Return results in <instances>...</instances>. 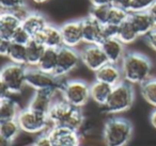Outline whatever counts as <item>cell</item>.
Here are the masks:
<instances>
[{
	"label": "cell",
	"mask_w": 156,
	"mask_h": 146,
	"mask_svg": "<svg viewBox=\"0 0 156 146\" xmlns=\"http://www.w3.org/2000/svg\"><path fill=\"white\" fill-rule=\"evenodd\" d=\"M123 80L130 84H142L151 79L152 63L147 57L138 52H128L121 62Z\"/></svg>",
	"instance_id": "6da1fadb"
},
{
	"label": "cell",
	"mask_w": 156,
	"mask_h": 146,
	"mask_svg": "<svg viewBox=\"0 0 156 146\" xmlns=\"http://www.w3.org/2000/svg\"><path fill=\"white\" fill-rule=\"evenodd\" d=\"M48 120L51 126L66 127L78 131L83 126L85 117L80 108L74 107L62 99L61 101L54 103L48 113Z\"/></svg>",
	"instance_id": "7a4b0ae2"
},
{
	"label": "cell",
	"mask_w": 156,
	"mask_h": 146,
	"mask_svg": "<svg viewBox=\"0 0 156 146\" xmlns=\"http://www.w3.org/2000/svg\"><path fill=\"white\" fill-rule=\"evenodd\" d=\"M133 134V126L125 118L115 117L106 122L103 139L106 146H126Z\"/></svg>",
	"instance_id": "3957f363"
},
{
	"label": "cell",
	"mask_w": 156,
	"mask_h": 146,
	"mask_svg": "<svg viewBox=\"0 0 156 146\" xmlns=\"http://www.w3.org/2000/svg\"><path fill=\"white\" fill-rule=\"evenodd\" d=\"M135 100V91L133 85L126 81H122L113 86L112 92L107 100L104 109L110 114L125 112L132 108Z\"/></svg>",
	"instance_id": "277c9868"
},
{
	"label": "cell",
	"mask_w": 156,
	"mask_h": 146,
	"mask_svg": "<svg viewBox=\"0 0 156 146\" xmlns=\"http://www.w3.org/2000/svg\"><path fill=\"white\" fill-rule=\"evenodd\" d=\"M27 85L35 91H50L58 92L62 90L63 83L60 82V78L54 74L45 73L37 67H29L27 68L26 76Z\"/></svg>",
	"instance_id": "5b68a950"
},
{
	"label": "cell",
	"mask_w": 156,
	"mask_h": 146,
	"mask_svg": "<svg viewBox=\"0 0 156 146\" xmlns=\"http://www.w3.org/2000/svg\"><path fill=\"white\" fill-rule=\"evenodd\" d=\"M27 68L24 65L9 63L1 69L0 82L9 89L11 94H20L27 85Z\"/></svg>",
	"instance_id": "8992f818"
},
{
	"label": "cell",
	"mask_w": 156,
	"mask_h": 146,
	"mask_svg": "<svg viewBox=\"0 0 156 146\" xmlns=\"http://www.w3.org/2000/svg\"><path fill=\"white\" fill-rule=\"evenodd\" d=\"M62 99L76 108H81L91 98L90 85L83 80H69L63 83Z\"/></svg>",
	"instance_id": "52a82bcc"
},
{
	"label": "cell",
	"mask_w": 156,
	"mask_h": 146,
	"mask_svg": "<svg viewBox=\"0 0 156 146\" xmlns=\"http://www.w3.org/2000/svg\"><path fill=\"white\" fill-rule=\"evenodd\" d=\"M17 122L20 124V129L28 133H40L51 126L48 116L37 114L28 108L20 112L17 116Z\"/></svg>",
	"instance_id": "ba28073f"
},
{
	"label": "cell",
	"mask_w": 156,
	"mask_h": 146,
	"mask_svg": "<svg viewBox=\"0 0 156 146\" xmlns=\"http://www.w3.org/2000/svg\"><path fill=\"white\" fill-rule=\"evenodd\" d=\"M80 62V52H78L75 48L62 46L59 49L58 64H57V68L55 71V76L61 78L69 75L74 69L77 68Z\"/></svg>",
	"instance_id": "9c48e42d"
},
{
	"label": "cell",
	"mask_w": 156,
	"mask_h": 146,
	"mask_svg": "<svg viewBox=\"0 0 156 146\" xmlns=\"http://www.w3.org/2000/svg\"><path fill=\"white\" fill-rule=\"evenodd\" d=\"M80 59L83 64L94 73L109 63L101 45H87L80 51Z\"/></svg>",
	"instance_id": "30bf717a"
},
{
	"label": "cell",
	"mask_w": 156,
	"mask_h": 146,
	"mask_svg": "<svg viewBox=\"0 0 156 146\" xmlns=\"http://www.w3.org/2000/svg\"><path fill=\"white\" fill-rule=\"evenodd\" d=\"M47 133L54 146H80L78 131L66 127L50 126Z\"/></svg>",
	"instance_id": "8fae6325"
},
{
	"label": "cell",
	"mask_w": 156,
	"mask_h": 146,
	"mask_svg": "<svg viewBox=\"0 0 156 146\" xmlns=\"http://www.w3.org/2000/svg\"><path fill=\"white\" fill-rule=\"evenodd\" d=\"M62 34L63 46L69 48L77 47L79 44L83 43V33L81 20H71L64 23L60 27Z\"/></svg>",
	"instance_id": "7c38bea8"
},
{
	"label": "cell",
	"mask_w": 156,
	"mask_h": 146,
	"mask_svg": "<svg viewBox=\"0 0 156 146\" xmlns=\"http://www.w3.org/2000/svg\"><path fill=\"white\" fill-rule=\"evenodd\" d=\"M83 33V43L87 45H101L105 41L104 26L91 16L81 19Z\"/></svg>",
	"instance_id": "4fadbf2b"
},
{
	"label": "cell",
	"mask_w": 156,
	"mask_h": 146,
	"mask_svg": "<svg viewBox=\"0 0 156 146\" xmlns=\"http://www.w3.org/2000/svg\"><path fill=\"white\" fill-rule=\"evenodd\" d=\"M55 94L56 93L50 92V91H35V93L29 101L28 109L37 114L48 116V113L55 103Z\"/></svg>",
	"instance_id": "5bb4252c"
},
{
	"label": "cell",
	"mask_w": 156,
	"mask_h": 146,
	"mask_svg": "<svg viewBox=\"0 0 156 146\" xmlns=\"http://www.w3.org/2000/svg\"><path fill=\"white\" fill-rule=\"evenodd\" d=\"M23 20L13 12L3 11L0 14V39L12 41L15 31L22 26Z\"/></svg>",
	"instance_id": "9a60e30c"
},
{
	"label": "cell",
	"mask_w": 156,
	"mask_h": 146,
	"mask_svg": "<svg viewBox=\"0 0 156 146\" xmlns=\"http://www.w3.org/2000/svg\"><path fill=\"white\" fill-rule=\"evenodd\" d=\"M101 47L104 50L109 63L119 64L125 57V45L117 37L106 39L102 44Z\"/></svg>",
	"instance_id": "2e32d148"
},
{
	"label": "cell",
	"mask_w": 156,
	"mask_h": 146,
	"mask_svg": "<svg viewBox=\"0 0 156 146\" xmlns=\"http://www.w3.org/2000/svg\"><path fill=\"white\" fill-rule=\"evenodd\" d=\"M94 76L96 81L104 82L111 86H115L120 82L124 81L121 67H119L118 64H112V63H107L102 68L95 71Z\"/></svg>",
	"instance_id": "e0dca14e"
},
{
	"label": "cell",
	"mask_w": 156,
	"mask_h": 146,
	"mask_svg": "<svg viewBox=\"0 0 156 146\" xmlns=\"http://www.w3.org/2000/svg\"><path fill=\"white\" fill-rule=\"evenodd\" d=\"M34 39H37L40 43L43 44L46 48L60 49L63 46L60 27H56L50 24H48V26L40 34H37Z\"/></svg>",
	"instance_id": "ac0fdd59"
},
{
	"label": "cell",
	"mask_w": 156,
	"mask_h": 146,
	"mask_svg": "<svg viewBox=\"0 0 156 146\" xmlns=\"http://www.w3.org/2000/svg\"><path fill=\"white\" fill-rule=\"evenodd\" d=\"M128 19L135 27L139 36H145L156 28L151 15L147 11L130 12Z\"/></svg>",
	"instance_id": "d6986e66"
},
{
	"label": "cell",
	"mask_w": 156,
	"mask_h": 146,
	"mask_svg": "<svg viewBox=\"0 0 156 146\" xmlns=\"http://www.w3.org/2000/svg\"><path fill=\"white\" fill-rule=\"evenodd\" d=\"M47 26L48 23L46 17L43 14L37 13V12H30L23 19L22 23V27L32 37H35L37 34H40Z\"/></svg>",
	"instance_id": "ffe728a7"
},
{
	"label": "cell",
	"mask_w": 156,
	"mask_h": 146,
	"mask_svg": "<svg viewBox=\"0 0 156 146\" xmlns=\"http://www.w3.org/2000/svg\"><path fill=\"white\" fill-rule=\"evenodd\" d=\"M113 86L109 85L107 83L101 81H94L93 83L90 85V95H91V99L96 103L98 105L103 106L104 107L106 105L107 100H108L109 96H110L111 92H112Z\"/></svg>",
	"instance_id": "44dd1931"
},
{
	"label": "cell",
	"mask_w": 156,
	"mask_h": 146,
	"mask_svg": "<svg viewBox=\"0 0 156 146\" xmlns=\"http://www.w3.org/2000/svg\"><path fill=\"white\" fill-rule=\"evenodd\" d=\"M27 49V66L37 67L45 51L46 47L42 43H40L37 39L33 37L26 45Z\"/></svg>",
	"instance_id": "7402d4cb"
},
{
	"label": "cell",
	"mask_w": 156,
	"mask_h": 146,
	"mask_svg": "<svg viewBox=\"0 0 156 146\" xmlns=\"http://www.w3.org/2000/svg\"><path fill=\"white\" fill-rule=\"evenodd\" d=\"M58 54L59 49L46 48L37 67L41 69V71H45V73L54 74L55 75L57 64H58Z\"/></svg>",
	"instance_id": "603a6c76"
},
{
	"label": "cell",
	"mask_w": 156,
	"mask_h": 146,
	"mask_svg": "<svg viewBox=\"0 0 156 146\" xmlns=\"http://www.w3.org/2000/svg\"><path fill=\"white\" fill-rule=\"evenodd\" d=\"M20 110L18 105L10 97L0 99V120H17Z\"/></svg>",
	"instance_id": "cb8c5ba5"
},
{
	"label": "cell",
	"mask_w": 156,
	"mask_h": 146,
	"mask_svg": "<svg viewBox=\"0 0 156 146\" xmlns=\"http://www.w3.org/2000/svg\"><path fill=\"white\" fill-rule=\"evenodd\" d=\"M138 37H139L138 32L136 31L135 27L133 26V24L130 23V20L128 18L123 24H121L119 26L117 39H119L124 45H128V44L134 43Z\"/></svg>",
	"instance_id": "d4e9b609"
},
{
	"label": "cell",
	"mask_w": 156,
	"mask_h": 146,
	"mask_svg": "<svg viewBox=\"0 0 156 146\" xmlns=\"http://www.w3.org/2000/svg\"><path fill=\"white\" fill-rule=\"evenodd\" d=\"M22 130L17 120H0V137L13 142Z\"/></svg>",
	"instance_id": "484cf974"
},
{
	"label": "cell",
	"mask_w": 156,
	"mask_h": 146,
	"mask_svg": "<svg viewBox=\"0 0 156 146\" xmlns=\"http://www.w3.org/2000/svg\"><path fill=\"white\" fill-rule=\"evenodd\" d=\"M7 58H9V60L11 61L12 63L27 66L26 45H22V44L13 43V42H12L11 48H10Z\"/></svg>",
	"instance_id": "4316f807"
},
{
	"label": "cell",
	"mask_w": 156,
	"mask_h": 146,
	"mask_svg": "<svg viewBox=\"0 0 156 146\" xmlns=\"http://www.w3.org/2000/svg\"><path fill=\"white\" fill-rule=\"evenodd\" d=\"M140 86V92L143 99L156 108V79H149Z\"/></svg>",
	"instance_id": "83f0119b"
},
{
	"label": "cell",
	"mask_w": 156,
	"mask_h": 146,
	"mask_svg": "<svg viewBox=\"0 0 156 146\" xmlns=\"http://www.w3.org/2000/svg\"><path fill=\"white\" fill-rule=\"evenodd\" d=\"M110 10H111V5H103V7H92L89 16H91L96 22H98L100 24H102L103 26H105V25H107L109 22Z\"/></svg>",
	"instance_id": "f1b7e54d"
},
{
	"label": "cell",
	"mask_w": 156,
	"mask_h": 146,
	"mask_svg": "<svg viewBox=\"0 0 156 146\" xmlns=\"http://www.w3.org/2000/svg\"><path fill=\"white\" fill-rule=\"evenodd\" d=\"M129 16L128 12H125L123 10L117 9V8L111 5L110 10V15H109V25H115V26H120L121 24H123Z\"/></svg>",
	"instance_id": "f546056e"
},
{
	"label": "cell",
	"mask_w": 156,
	"mask_h": 146,
	"mask_svg": "<svg viewBox=\"0 0 156 146\" xmlns=\"http://www.w3.org/2000/svg\"><path fill=\"white\" fill-rule=\"evenodd\" d=\"M0 7L3 11L14 12L27 7L26 0H0Z\"/></svg>",
	"instance_id": "4dcf8cb0"
},
{
	"label": "cell",
	"mask_w": 156,
	"mask_h": 146,
	"mask_svg": "<svg viewBox=\"0 0 156 146\" xmlns=\"http://www.w3.org/2000/svg\"><path fill=\"white\" fill-rule=\"evenodd\" d=\"M32 39L33 37L20 26V28L15 31V33H14L13 37H12V42H13V43L22 44V45H27Z\"/></svg>",
	"instance_id": "1f68e13d"
},
{
	"label": "cell",
	"mask_w": 156,
	"mask_h": 146,
	"mask_svg": "<svg viewBox=\"0 0 156 146\" xmlns=\"http://www.w3.org/2000/svg\"><path fill=\"white\" fill-rule=\"evenodd\" d=\"M156 2V0H133L132 12L149 11L150 8Z\"/></svg>",
	"instance_id": "d6a6232c"
},
{
	"label": "cell",
	"mask_w": 156,
	"mask_h": 146,
	"mask_svg": "<svg viewBox=\"0 0 156 146\" xmlns=\"http://www.w3.org/2000/svg\"><path fill=\"white\" fill-rule=\"evenodd\" d=\"M111 5L117 9L130 13L133 7V0H111Z\"/></svg>",
	"instance_id": "836d02e7"
},
{
	"label": "cell",
	"mask_w": 156,
	"mask_h": 146,
	"mask_svg": "<svg viewBox=\"0 0 156 146\" xmlns=\"http://www.w3.org/2000/svg\"><path fill=\"white\" fill-rule=\"evenodd\" d=\"M118 29H119V26H115V25H109V24L105 25L104 26V37H105V40L117 37Z\"/></svg>",
	"instance_id": "e575fe53"
},
{
	"label": "cell",
	"mask_w": 156,
	"mask_h": 146,
	"mask_svg": "<svg viewBox=\"0 0 156 146\" xmlns=\"http://www.w3.org/2000/svg\"><path fill=\"white\" fill-rule=\"evenodd\" d=\"M33 146H54L48 133H43L35 139Z\"/></svg>",
	"instance_id": "d590c367"
},
{
	"label": "cell",
	"mask_w": 156,
	"mask_h": 146,
	"mask_svg": "<svg viewBox=\"0 0 156 146\" xmlns=\"http://www.w3.org/2000/svg\"><path fill=\"white\" fill-rule=\"evenodd\" d=\"M11 45H12V41L0 39V54L3 57H8Z\"/></svg>",
	"instance_id": "8d00e7d4"
},
{
	"label": "cell",
	"mask_w": 156,
	"mask_h": 146,
	"mask_svg": "<svg viewBox=\"0 0 156 146\" xmlns=\"http://www.w3.org/2000/svg\"><path fill=\"white\" fill-rule=\"evenodd\" d=\"M144 37H145V42H147V45H149L154 51H156V28L154 29L153 31H151L147 35H145Z\"/></svg>",
	"instance_id": "74e56055"
},
{
	"label": "cell",
	"mask_w": 156,
	"mask_h": 146,
	"mask_svg": "<svg viewBox=\"0 0 156 146\" xmlns=\"http://www.w3.org/2000/svg\"><path fill=\"white\" fill-rule=\"evenodd\" d=\"M10 95H11V92L9 91V89L0 82V99L8 98V97H10Z\"/></svg>",
	"instance_id": "f35d334b"
},
{
	"label": "cell",
	"mask_w": 156,
	"mask_h": 146,
	"mask_svg": "<svg viewBox=\"0 0 156 146\" xmlns=\"http://www.w3.org/2000/svg\"><path fill=\"white\" fill-rule=\"evenodd\" d=\"M92 7H103V5H110L111 0H90Z\"/></svg>",
	"instance_id": "ab89813d"
},
{
	"label": "cell",
	"mask_w": 156,
	"mask_h": 146,
	"mask_svg": "<svg viewBox=\"0 0 156 146\" xmlns=\"http://www.w3.org/2000/svg\"><path fill=\"white\" fill-rule=\"evenodd\" d=\"M147 12L150 13L152 19H153V22H154V25H155V27H156V2L150 8V10Z\"/></svg>",
	"instance_id": "60d3db41"
},
{
	"label": "cell",
	"mask_w": 156,
	"mask_h": 146,
	"mask_svg": "<svg viewBox=\"0 0 156 146\" xmlns=\"http://www.w3.org/2000/svg\"><path fill=\"white\" fill-rule=\"evenodd\" d=\"M150 122H151L152 126L156 129V110H154L151 113V116H150Z\"/></svg>",
	"instance_id": "b9f144b4"
},
{
	"label": "cell",
	"mask_w": 156,
	"mask_h": 146,
	"mask_svg": "<svg viewBox=\"0 0 156 146\" xmlns=\"http://www.w3.org/2000/svg\"><path fill=\"white\" fill-rule=\"evenodd\" d=\"M11 141L5 139V137H0V146H11Z\"/></svg>",
	"instance_id": "7bdbcfd3"
},
{
	"label": "cell",
	"mask_w": 156,
	"mask_h": 146,
	"mask_svg": "<svg viewBox=\"0 0 156 146\" xmlns=\"http://www.w3.org/2000/svg\"><path fill=\"white\" fill-rule=\"evenodd\" d=\"M31 1H33L34 3H37V5H42V3H45L48 0H31Z\"/></svg>",
	"instance_id": "ee69618b"
}]
</instances>
